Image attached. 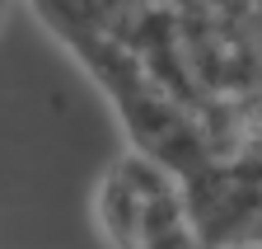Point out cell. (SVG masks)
Masks as SVG:
<instances>
[{"instance_id": "6da1fadb", "label": "cell", "mask_w": 262, "mask_h": 249, "mask_svg": "<svg viewBox=\"0 0 262 249\" xmlns=\"http://www.w3.org/2000/svg\"><path fill=\"white\" fill-rule=\"evenodd\" d=\"M0 24H5V5H0Z\"/></svg>"}]
</instances>
